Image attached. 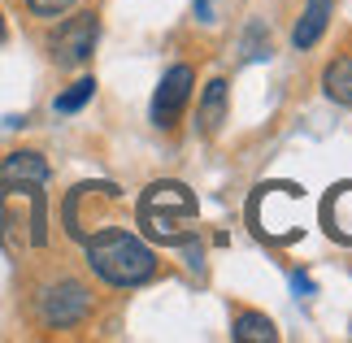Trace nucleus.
<instances>
[{
	"label": "nucleus",
	"mask_w": 352,
	"mask_h": 343,
	"mask_svg": "<svg viewBox=\"0 0 352 343\" xmlns=\"http://www.w3.org/2000/svg\"><path fill=\"white\" fill-rule=\"evenodd\" d=\"M83 248H87V269L96 274L100 283L122 287V291L144 287V283L157 274L153 248H148L140 235H131V230L100 226V230H91V235L83 239Z\"/></svg>",
	"instance_id": "obj_1"
},
{
	"label": "nucleus",
	"mask_w": 352,
	"mask_h": 343,
	"mask_svg": "<svg viewBox=\"0 0 352 343\" xmlns=\"http://www.w3.org/2000/svg\"><path fill=\"white\" fill-rule=\"evenodd\" d=\"M196 213H200V204L192 196V187L174 183V178L148 183L140 204H135V222H140V230L153 243H161V248L187 243V235L196 230Z\"/></svg>",
	"instance_id": "obj_2"
},
{
	"label": "nucleus",
	"mask_w": 352,
	"mask_h": 343,
	"mask_svg": "<svg viewBox=\"0 0 352 343\" xmlns=\"http://www.w3.org/2000/svg\"><path fill=\"white\" fill-rule=\"evenodd\" d=\"M91 313V291L78 278H52L35 291V318L48 331H70Z\"/></svg>",
	"instance_id": "obj_3"
},
{
	"label": "nucleus",
	"mask_w": 352,
	"mask_h": 343,
	"mask_svg": "<svg viewBox=\"0 0 352 343\" xmlns=\"http://www.w3.org/2000/svg\"><path fill=\"white\" fill-rule=\"evenodd\" d=\"M96 39H100V18L91 9L74 13V18H65L57 31L48 39V52L52 61L61 65V70H78V65L91 61V52H96Z\"/></svg>",
	"instance_id": "obj_4"
},
{
	"label": "nucleus",
	"mask_w": 352,
	"mask_h": 343,
	"mask_svg": "<svg viewBox=\"0 0 352 343\" xmlns=\"http://www.w3.org/2000/svg\"><path fill=\"white\" fill-rule=\"evenodd\" d=\"M192 87H196L192 65H170V70H166V78H161V87L153 96V122L161 131H170L174 122L183 118L187 100H192Z\"/></svg>",
	"instance_id": "obj_5"
},
{
	"label": "nucleus",
	"mask_w": 352,
	"mask_h": 343,
	"mask_svg": "<svg viewBox=\"0 0 352 343\" xmlns=\"http://www.w3.org/2000/svg\"><path fill=\"white\" fill-rule=\"evenodd\" d=\"M52 178L48 161L39 153H9L0 161V183H13V187H44Z\"/></svg>",
	"instance_id": "obj_6"
},
{
	"label": "nucleus",
	"mask_w": 352,
	"mask_h": 343,
	"mask_svg": "<svg viewBox=\"0 0 352 343\" xmlns=\"http://www.w3.org/2000/svg\"><path fill=\"white\" fill-rule=\"evenodd\" d=\"M322 222H327V235L352 243V183L331 187V196L322 200Z\"/></svg>",
	"instance_id": "obj_7"
},
{
	"label": "nucleus",
	"mask_w": 352,
	"mask_h": 343,
	"mask_svg": "<svg viewBox=\"0 0 352 343\" xmlns=\"http://www.w3.org/2000/svg\"><path fill=\"white\" fill-rule=\"evenodd\" d=\"M327 22H331V0H309V5L300 9V18H296V31H292V44L296 48H314L322 31H327Z\"/></svg>",
	"instance_id": "obj_8"
},
{
	"label": "nucleus",
	"mask_w": 352,
	"mask_h": 343,
	"mask_svg": "<svg viewBox=\"0 0 352 343\" xmlns=\"http://www.w3.org/2000/svg\"><path fill=\"white\" fill-rule=\"evenodd\" d=\"M322 91H327V100L352 109V52L348 57H335L327 70H322Z\"/></svg>",
	"instance_id": "obj_9"
},
{
	"label": "nucleus",
	"mask_w": 352,
	"mask_h": 343,
	"mask_svg": "<svg viewBox=\"0 0 352 343\" xmlns=\"http://www.w3.org/2000/svg\"><path fill=\"white\" fill-rule=\"evenodd\" d=\"M196 118H200V131H205V135H213L226 122V78H213V83L205 87Z\"/></svg>",
	"instance_id": "obj_10"
},
{
	"label": "nucleus",
	"mask_w": 352,
	"mask_h": 343,
	"mask_svg": "<svg viewBox=\"0 0 352 343\" xmlns=\"http://www.w3.org/2000/svg\"><path fill=\"white\" fill-rule=\"evenodd\" d=\"M231 339L235 343H274L278 331H274V322H270L265 313H239L235 326H231Z\"/></svg>",
	"instance_id": "obj_11"
},
{
	"label": "nucleus",
	"mask_w": 352,
	"mask_h": 343,
	"mask_svg": "<svg viewBox=\"0 0 352 343\" xmlns=\"http://www.w3.org/2000/svg\"><path fill=\"white\" fill-rule=\"evenodd\" d=\"M91 96H96V78H78V83H70L57 100H52V113H78Z\"/></svg>",
	"instance_id": "obj_12"
},
{
	"label": "nucleus",
	"mask_w": 352,
	"mask_h": 343,
	"mask_svg": "<svg viewBox=\"0 0 352 343\" xmlns=\"http://www.w3.org/2000/svg\"><path fill=\"white\" fill-rule=\"evenodd\" d=\"M243 57H248V61L270 57V31H265L261 22H252V26H248V35H243Z\"/></svg>",
	"instance_id": "obj_13"
},
{
	"label": "nucleus",
	"mask_w": 352,
	"mask_h": 343,
	"mask_svg": "<svg viewBox=\"0 0 352 343\" xmlns=\"http://www.w3.org/2000/svg\"><path fill=\"white\" fill-rule=\"evenodd\" d=\"M26 9H31L35 18H57V13L74 9V0H26Z\"/></svg>",
	"instance_id": "obj_14"
},
{
	"label": "nucleus",
	"mask_w": 352,
	"mask_h": 343,
	"mask_svg": "<svg viewBox=\"0 0 352 343\" xmlns=\"http://www.w3.org/2000/svg\"><path fill=\"white\" fill-rule=\"evenodd\" d=\"M292 287H296V291H305V296H314V291H318L314 278H305V274H292Z\"/></svg>",
	"instance_id": "obj_15"
},
{
	"label": "nucleus",
	"mask_w": 352,
	"mask_h": 343,
	"mask_svg": "<svg viewBox=\"0 0 352 343\" xmlns=\"http://www.w3.org/2000/svg\"><path fill=\"white\" fill-rule=\"evenodd\" d=\"M0 44H5V18H0Z\"/></svg>",
	"instance_id": "obj_16"
}]
</instances>
